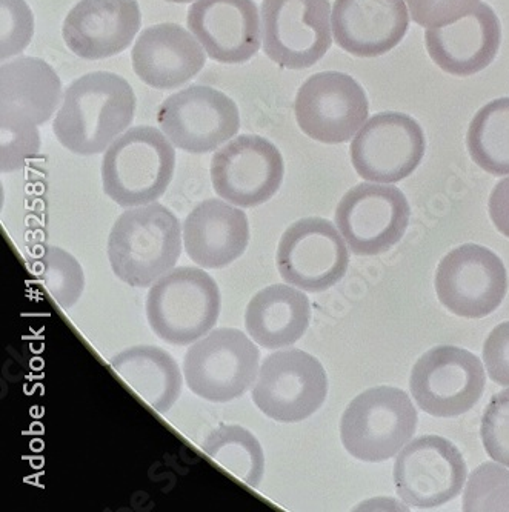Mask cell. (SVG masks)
Returning <instances> with one entry per match:
<instances>
[{
    "mask_svg": "<svg viewBox=\"0 0 509 512\" xmlns=\"http://www.w3.org/2000/svg\"><path fill=\"white\" fill-rule=\"evenodd\" d=\"M136 96L130 82L110 71H94L71 82L54 119L62 147L79 156L104 153L130 127Z\"/></svg>",
    "mask_w": 509,
    "mask_h": 512,
    "instance_id": "cell-1",
    "label": "cell"
},
{
    "mask_svg": "<svg viewBox=\"0 0 509 512\" xmlns=\"http://www.w3.org/2000/svg\"><path fill=\"white\" fill-rule=\"evenodd\" d=\"M179 219L160 203L128 208L108 237V260L117 279L148 288L176 268L182 254Z\"/></svg>",
    "mask_w": 509,
    "mask_h": 512,
    "instance_id": "cell-2",
    "label": "cell"
},
{
    "mask_svg": "<svg viewBox=\"0 0 509 512\" xmlns=\"http://www.w3.org/2000/svg\"><path fill=\"white\" fill-rule=\"evenodd\" d=\"M176 170V150L164 131L148 125L120 134L102 160L105 194L119 207L156 202L167 193Z\"/></svg>",
    "mask_w": 509,
    "mask_h": 512,
    "instance_id": "cell-3",
    "label": "cell"
},
{
    "mask_svg": "<svg viewBox=\"0 0 509 512\" xmlns=\"http://www.w3.org/2000/svg\"><path fill=\"white\" fill-rule=\"evenodd\" d=\"M222 310L216 280L200 266H179L151 285L148 325L164 342L187 346L214 330Z\"/></svg>",
    "mask_w": 509,
    "mask_h": 512,
    "instance_id": "cell-4",
    "label": "cell"
},
{
    "mask_svg": "<svg viewBox=\"0 0 509 512\" xmlns=\"http://www.w3.org/2000/svg\"><path fill=\"white\" fill-rule=\"evenodd\" d=\"M416 406L410 396L393 386H377L357 396L340 420L343 448L362 462H383L413 439Z\"/></svg>",
    "mask_w": 509,
    "mask_h": 512,
    "instance_id": "cell-5",
    "label": "cell"
},
{
    "mask_svg": "<svg viewBox=\"0 0 509 512\" xmlns=\"http://www.w3.org/2000/svg\"><path fill=\"white\" fill-rule=\"evenodd\" d=\"M259 370L257 343L236 328H217L191 343L182 371L191 393L208 402L227 403L247 393Z\"/></svg>",
    "mask_w": 509,
    "mask_h": 512,
    "instance_id": "cell-6",
    "label": "cell"
},
{
    "mask_svg": "<svg viewBox=\"0 0 509 512\" xmlns=\"http://www.w3.org/2000/svg\"><path fill=\"white\" fill-rule=\"evenodd\" d=\"M328 377L322 363L296 348H283L263 359L251 389L254 405L274 422L297 423L322 408Z\"/></svg>",
    "mask_w": 509,
    "mask_h": 512,
    "instance_id": "cell-7",
    "label": "cell"
},
{
    "mask_svg": "<svg viewBox=\"0 0 509 512\" xmlns=\"http://www.w3.org/2000/svg\"><path fill=\"white\" fill-rule=\"evenodd\" d=\"M330 0H263L262 45L268 59L287 70H305L333 44Z\"/></svg>",
    "mask_w": 509,
    "mask_h": 512,
    "instance_id": "cell-8",
    "label": "cell"
},
{
    "mask_svg": "<svg viewBox=\"0 0 509 512\" xmlns=\"http://www.w3.org/2000/svg\"><path fill=\"white\" fill-rule=\"evenodd\" d=\"M348 243L339 228L322 217H305L285 230L276 265L283 282L307 293L330 290L350 265Z\"/></svg>",
    "mask_w": 509,
    "mask_h": 512,
    "instance_id": "cell-9",
    "label": "cell"
},
{
    "mask_svg": "<svg viewBox=\"0 0 509 512\" xmlns=\"http://www.w3.org/2000/svg\"><path fill=\"white\" fill-rule=\"evenodd\" d=\"M157 124L174 147L190 154H208L237 136L240 113L227 94L193 85L164 100Z\"/></svg>",
    "mask_w": 509,
    "mask_h": 512,
    "instance_id": "cell-10",
    "label": "cell"
},
{
    "mask_svg": "<svg viewBox=\"0 0 509 512\" xmlns=\"http://www.w3.org/2000/svg\"><path fill=\"white\" fill-rule=\"evenodd\" d=\"M482 360L457 346H437L423 354L411 373V396L423 413L457 417L476 406L485 391Z\"/></svg>",
    "mask_w": 509,
    "mask_h": 512,
    "instance_id": "cell-11",
    "label": "cell"
},
{
    "mask_svg": "<svg viewBox=\"0 0 509 512\" xmlns=\"http://www.w3.org/2000/svg\"><path fill=\"white\" fill-rule=\"evenodd\" d=\"M210 173L220 199L239 208H256L273 199L282 187L285 162L270 140L242 134L216 151Z\"/></svg>",
    "mask_w": 509,
    "mask_h": 512,
    "instance_id": "cell-12",
    "label": "cell"
},
{
    "mask_svg": "<svg viewBox=\"0 0 509 512\" xmlns=\"http://www.w3.org/2000/svg\"><path fill=\"white\" fill-rule=\"evenodd\" d=\"M294 114L300 130L310 139L336 145L359 133L370 114V104L353 77L322 71L305 80L297 91Z\"/></svg>",
    "mask_w": 509,
    "mask_h": 512,
    "instance_id": "cell-13",
    "label": "cell"
},
{
    "mask_svg": "<svg viewBox=\"0 0 509 512\" xmlns=\"http://www.w3.org/2000/svg\"><path fill=\"white\" fill-rule=\"evenodd\" d=\"M410 223V203L388 183H360L340 200L336 227L357 256L386 253L402 240Z\"/></svg>",
    "mask_w": 509,
    "mask_h": 512,
    "instance_id": "cell-14",
    "label": "cell"
},
{
    "mask_svg": "<svg viewBox=\"0 0 509 512\" xmlns=\"http://www.w3.org/2000/svg\"><path fill=\"white\" fill-rule=\"evenodd\" d=\"M508 291L502 260L488 248L466 243L440 260L436 293L446 310L466 319H482L499 308Z\"/></svg>",
    "mask_w": 509,
    "mask_h": 512,
    "instance_id": "cell-15",
    "label": "cell"
},
{
    "mask_svg": "<svg viewBox=\"0 0 509 512\" xmlns=\"http://www.w3.org/2000/svg\"><path fill=\"white\" fill-rule=\"evenodd\" d=\"M466 463L445 437L423 436L403 448L394 465L397 494L406 505L434 509L462 493Z\"/></svg>",
    "mask_w": 509,
    "mask_h": 512,
    "instance_id": "cell-16",
    "label": "cell"
},
{
    "mask_svg": "<svg viewBox=\"0 0 509 512\" xmlns=\"http://www.w3.org/2000/svg\"><path fill=\"white\" fill-rule=\"evenodd\" d=\"M425 148V134L416 120L388 111L360 128L351 143V160L362 179L390 185L417 170Z\"/></svg>",
    "mask_w": 509,
    "mask_h": 512,
    "instance_id": "cell-17",
    "label": "cell"
},
{
    "mask_svg": "<svg viewBox=\"0 0 509 512\" xmlns=\"http://www.w3.org/2000/svg\"><path fill=\"white\" fill-rule=\"evenodd\" d=\"M187 24L219 64H245L262 44V17L254 0H194Z\"/></svg>",
    "mask_w": 509,
    "mask_h": 512,
    "instance_id": "cell-18",
    "label": "cell"
},
{
    "mask_svg": "<svg viewBox=\"0 0 509 512\" xmlns=\"http://www.w3.org/2000/svg\"><path fill=\"white\" fill-rule=\"evenodd\" d=\"M140 27L137 0H80L65 17L62 37L77 57L108 59L127 50Z\"/></svg>",
    "mask_w": 509,
    "mask_h": 512,
    "instance_id": "cell-19",
    "label": "cell"
},
{
    "mask_svg": "<svg viewBox=\"0 0 509 512\" xmlns=\"http://www.w3.org/2000/svg\"><path fill=\"white\" fill-rule=\"evenodd\" d=\"M331 25L334 42L346 53L377 57L402 42L410 14L405 0H336Z\"/></svg>",
    "mask_w": 509,
    "mask_h": 512,
    "instance_id": "cell-20",
    "label": "cell"
},
{
    "mask_svg": "<svg viewBox=\"0 0 509 512\" xmlns=\"http://www.w3.org/2000/svg\"><path fill=\"white\" fill-rule=\"evenodd\" d=\"M134 73L154 90H174L193 80L207 64V51L191 31L159 24L137 37L131 51Z\"/></svg>",
    "mask_w": 509,
    "mask_h": 512,
    "instance_id": "cell-21",
    "label": "cell"
},
{
    "mask_svg": "<svg viewBox=\"0 0 509 512\" xmlns=\"http://www.w3.org/2000/svg\"><path fill=\"white\" fill-rule=\"evenodd\" d=\"M502 42L499 17L490 5L479 7L440 28H428L425 44L434 64L451 76L468 77L493 64Z\"/></svg>",
    "mask_w": 509,
    "mask_h": 512,
    "instance_id": "cell-22",
    "label": "cell"
},
{
    "mask_svg": "<svg viewBox=\"0 0 509 512\" xmlns=\"http://www.w3.org/2000/svg\"><path fill=\"white\" fill-rule=\"evenodd\" d=\"M183 247L205 270L236 262L250 243V222L239 207L223 199L203 200L183 222Z\"/></svg>",
    "mask_w": 509,
    "mask_h": 512,
    "instance_id": "cell-23",
    "label": "cell"
},
{
    "mask_svg": "<svg viewBox=\"0 0 509 512\" xmlns=\"http://www.w3.org/2000/svg\"><path fill=\"white\" fill-rule=\"evenodd\" d=\"M62 84L39 57H14L0 68V124L40 127L57 113Z\"/></svg>",
    "mask_w": 509,
    "mask_h": 512,
    "instance_id": "cell-24",
    "label": "cell"
},
{
    "mask_svg": "<svg viewBox=\"0 0 509 512\" xmlns=\"http://www.w3.org/2000/svg\"><path fill=\"white\" fill-rule=\"evenodd\" d=\"M310 320V299L288 283L263 288L254 294L245 310L248 336L265 350H283L299 342L307 333Z\"/></svg>",
    "mask_w": 509,
    "mask_h": 512,
    "instance_id": "cell-25",
    "label": "cell"
},
{
    "mask_svg": "<svg viewBox=\"0 0 509 512\" xmlns=\"http://www.w3.org/2000/svg\"><path fill=\"white\" fill-rule=\"evenodd\" d=\"M110 366L159 414H167L182 394L185 376L173 356L159 346H131L117 353Z\"/></svg>",
    "mask_w": 509,
    "mask_h": 512,
    "instance_id": "cell-26",
    "label": "cell"
},
{
    "mask_svg": "<svg viewBox=\"0 0 509 512\" xmlns=\"http://www.w3.org/2000/svg\"><path fill=\"white\" fill-rule=\"evenodd\" d=\"M202 451L250 488H259L263 482L265 453L250 429L240 425H219L203 439Z\"/></svg>",
    "mask_w": 509,
    "mask_h": 512,
    "instance_id": "cell-27",
    "label": "cell"
},
{
    "mask_svg": "<svg viewBox=\"0 0 509 512\" xmlns=\"http://www.w3.org/2000/svg\"><path fill=\"white\" fill-rule=\"evenodd\" d=\"M471 159L493 176L509 174V97L480 108L466 133Z\"/></svg>",
    "mask_w": 509,
    "mask_h": 512,
    "instance_id": "cell-28",
    "label": "cell"
},
{
    "mask_svg": "<svg viewBox=\"0 0 509 512\" xmlns=\"http://www.w3.org/2000/svg\"><path fill=\"white\" fill-rule=\"evenodd\" d=\"M33 273L62 310H70L85 290V273L79 260L59 247L45 248L31 262Z\"/></svg>",
    "mask_w": 509,
    "mask_h": 512,
    "instance_id": "cell-29",
    "label": "cell"
},
{
    "mask_svg": "<svg viewBox=\"0 0 509 512\" xmlns=\"http://www.w3.org/2000/svg\"><path fill=\"white\" fill-rule=\"evenodd\" d=\"M465 511H509V471L496 463H483L471 473L465 494Z\"/></svg>",
    "mask_w": 509,
    "mask_h": 512,
    "instance_id": "cell-30",
    "label": "cell"
},
{
    "mask_svg": "<svg viewBox=\"0 0 509 512\" xmlns=\"http://www.w3.org/2000/svg\"><path fill=\"white\" fill-rule=\"evenodd\" d=\"M34 34V17L25 0H0V59L2 62L27 50Z\"/></svg>",
    "mask_w": 509,
    "mask_h": 512,
    "instance_id": "cell-31",
    "label": "cell"
},
{
    "mask_svg": "<svg viewBox=\"0 0 509 512\" xmlns=\"http://www.w3.org/2000/svg\"><path fill=\"white\" fill-rule=\"evenodd\" d=\"M39 127L30 125L0 124V170L10 174L27 167L39 154Z\"/></svg>",
    "mask_w": 509,
    "mask_h": 512,
    "instance_id": "cell-32",
    "label": "cell"
},
{
    "mask_svg": "<svg viewBox=\"0 0 509 512\" xmlns=\"http://www.w3.org/2000/svg\"><path fill=\"white\" fill-rule=\"evenodd\" d=\"M480 434L488 456L509 469V389L500 391L486 406Z\"/></svg>",
    "mask_w": 509,
    "mask_h": 512,
    "instance_id": "cell-33",
    "label": "cell"
},
{
    "mask_svg": "<svg viewBox=\"0 0 509 512\" xmlns=\"http://www.w3.org/2000/svg\"><path fill=\"white\" fill-rule=\"evenodd\" d=\"M414 22L420 27L440 28L473 13L480 0H406Z\"/></svg>",
    "mask_w": 509,
    "mask_h": 512,
    "instance_id": "cell-34",
    "label": "cell"
},
{
    "mask_svg": "<svg viewBox=\"0 0 509 512\" xmlns=\"http://www.w3.org/2000/svg\"><path fill=\"white\" fill-rule=\"evenodd\" d=\"M483 362L494 383L509 386V322L491 331L483 346Z\"/></svg>",
    "mask_w": 509,
    "mask_h": 512,
    "instance_id": "cell-35",
    "label": "cell"
},
{
    "mask_svg": "<svg viewBox=\"0 0 509 512\" xmlns=\"http://www.w3.org/2000/svg\"><path fill=\"white\" fill-rule=\"evenodd\" d=\"M488 207L497 230L509 239V177L500 180L494 187Z\"/></svg>",
    "mask_w": 509,
    "mask_h": 512,
    "instance_id": "cell-36",
    "label": "cell"
},
{
    "mask_svg": "<svg viewBox=\"0 0 509 512\" xmlns=\"http://www.w3.org/2000/svg\"><path fill=\"white\" fill-rule=\"evenodd\" d=\"M165 2H174V4H188V2H194V0H165Z\"/></svg>",
    "mask_w": 509,
    "mask_h": 512,
    "instance_id": "cell-37",
    "label": "cell"
}]
</instances>
